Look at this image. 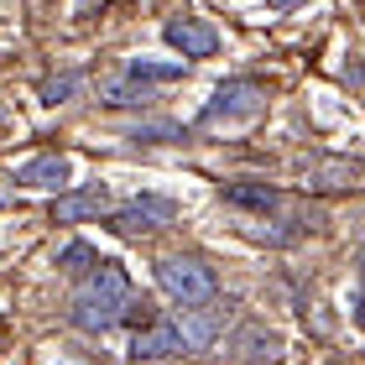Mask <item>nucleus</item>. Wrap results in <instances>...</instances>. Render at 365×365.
Returning a JSON list of instances; mask_svg holds the SVG:
<instances>
[{
    "label": "nucleus",
    "mask_w": 365,
    "mask_h": 365,
    "mask_svg": "<svg viewBox=\"0 0 365 365\" xmlns=\"http://www.w3.org/2000/svg\"><path fill=\"white\" fill-rule=\"evenodd\" d=\"M68 319L78 329H89V334H105V329H115L120 319H130V277H125L120 261H99L84 277V287H78L73 303H68Z\"/></svg>",
    "instance_id": "nucleus-1"
},
{
    "label": "nucleus",
    "mask_w": 365,
    "mask_h": 365,
    "mask_svg": "<svg viewBox=\"0 0 365 365\" xmlns=\"http://www.w3.org/2000/svg\"><path fill=\"white\" fill-rule=\"evenodd\" d=\"M157 282H162V292L173 297V303L182 308H198V303H209L214 297V272L204 267V261H193V256H168V261H157Z\"/></svg>",
    "instance_id": "nucleus-2"
},
{
    "label": "nucleus",
    "mask_w": 365,
    "mask_h": 365,
    "mask_svg": "<svg viewBox=\"0 0 365 365\" xmlns=\"http://www.w3.org/2000/svg\"><path fill=\"white\" fill-rule=\"evenodd\" d=\"M261 110H267V89H261L256 78H230V84L214 89V99L204 105V115H198V125H235V120H256Z\"/></svg>",
    "instance_id": "nucleus-3"
},
{
    "label": "nucleus",
    "mask_w": 365,
    "mask_h": 365,
    "mask_svg": "<svg viewBox=\"0 0 365 365\" xmlns=\"http://www.w3.org/2000/svg\"><path fill=\"white\" fill-rule=\"evenodd\" d=\"M173 204L168 198H136V204H125V209H115L110 214V230L115 235H152V230H162V225H173Z\"/></svg>",
    "instance_id": "nucleus-4"
},
{
    "label": "nucleus",
    "mask_w": 365,
    "mask_h": 365,
    "mask_svg": "<svg viewBox=\"0 0 365 365\" xmlns=\"http://www.w3.org/2000/svg\"><path fill=\"white\" fill-rule=\"evenodd\" d=\"M360 178H365V162H350V157H313V162H303V188H313V193L355 188Z\"/></svg>",
    "instance_id": "nucleus-5"
},
{
    "label": "nucleus",
    "mask_w": 365,
    "mask_h": 365,
    "mask_svg": "<svg viewBox=\"0 0 365 365\" xmlns=\"http://www.w3.org/2000/svg\"><path fill=\"white\" fill-rule=\"evenodd\" d=\"M178 350H188V339H182V329L168 319V324H146L136 339H130V360H168Z\"/></svg>",
    "instance_id": "nucleus-6"
},
{
    "label": "nucleus",
    "mask_w": 365,
    "mask_h": 365,
    "mask_svg": "<svg viewBox=\"0 0 365 365\" xmlns=\"http://www.w3.org/2000/svg\"><path fill=\"white\" fill-rule=\"evenodd\" d=\"M105 209H110V188L94 182V188H78V193H58L53 220L58 225H78V220H94V214H105Z\"/></svg>",
    "instance_id": "nucleus-7"
},
{
    "label": "nucleus",
    "mask_w": 365,
    "mask_h": 365,
    "mask_svg": "<svg viewBox=\"0 0 365 365\" xmlns=\"http://www.w3.org/2000/svg\"><path fill=\"white\" fill-rule=\"evenodd\" d=\"M168 42L178 47L182 58H209L214 47H220V37H214V26H204V21H188V16L168 26Z\"/></svg>",
    "instance_id": "nucleus-8"
},
{
    "label": "nucleus",
    "mask_w": 365,
    "mask_h": 365,
    "mask_svg": "<svg viewBox=\"0 0 365 365\" xmlns=\"http://www.w3.org/2000/svg\"><path fill=\"white\" fill-rule=\"evenodd\" d=\"M73 178V162L68 157H37V162H26L21 173H16V182H21V188H63V182Z\"/></svg>",
    "instance_id": "nucleus-9"
},
{
    "label": "nucleus",
    "mask_w": 365,
    "mask_h": 365,
    "mask_svg": "<svg viewBox=\"0 0 365 365\" xmlns=\"http://www.w3.org/2000/svg\"><path fill=\"white\" fill-rule=\"evenodd\" d=\"M182 329V339H188V350H204V344L220 339L225 329V313H198V308H182V319H173Z\"/></svg>",
    "instance_id": "nucleus-10"
},
{
    "label": "nucleus",
    "mask_w": 365,
    "mask_h": 365,
    "mask_svg": "<svg viewBox=\"0 0 365 365\" xmlns=\"http://www.w3.org/2000/svg\"><path fill=\"white\" fill-rule=\"evenodd\" d=\"M99 94H105V105H146V99H152V84H141V78L125 73V78H110Z\"/></svg>",
    "instance_id": "nucleus-11"
},
{
    "label": "nucleus",
    "mask_w": 365,
    "mask_h": 365,
    "mask_svg": "<svg viewBox=\"0 0 365 365\" xmlns=\"http://www.w3.org/2000/svg\"><path fill=\"white\" fill-rule=\"evenodd\" d=\"M225 198L230 204H245V209H277V193L261 188V182H230Z\"/></svg>",
    "instance_id": "nucleus-12"
},
{
    "label": "nucleus",
    "mask_w": 365,
    "mask_h": 365,
    "mask_svg": "<svg viewBox=\"0 0 365 365\" xmlns=\"http://www.w3.org/2000/svg\"><path fill=\"white\" fill-rule=\"evenodd\" d=\"M78 89H84V78L78 73H58V78H42V105H63V99H73Z\"/></svg>",
    "instance_id": "nucleus-13"
},
{
    "label": "nucleus",
    "mask_w": 365,
    "mask_h": 365,
    "mask_svg": "<svg viewBox=\"0 0 365 365\" xmlns=\"http://www.w3.org/2000/svg\"><path fill=\"white\" fill-rule=\"evenodd\" d=\"M130 78H141V84H162V78H182V63H130V68H125Z\"/></svg>",
    "instance_id": "nucleus-14"
},
{
    "label": "nucleus",
    "mask_w": 365,
    "mask_h": 365,
    "mask_svg": "<svg viewBox=\"0 0 365 365\" xmlns=\"http://www.w3.org/2000/svg\"><path fill=\"white\" fill-rule=\"evenodd\" d=\"M245 355H251V360H272V355H277V334L251 329V334H245Z\"/></svg>",
    "instance_id": "nucleus-15"
},
{
    "label": "nucleus",
    "mask_w": 365,
    "mask_h": 365,
    "mask_svg": "<svg viewBox=\"0 0 365 365\" xmlns=\"http://www.w3.org/2000/svg\"><path fill=\"white\" fill-rule=\"evenodd\" d=\"M58 267H63V272H78V267H99V261H94L89 245H68V251L58 256Z\"/></svg>",
    "instance_id": "nucleus-16"
},
{
    "label": "nucleus",
    "mask_w": 365,
    "mask_h": 365,
    "mask_svg": "<svg viewBox=\"0 0 365 365\" xmlns=\"http://www.w3.org/2000/svg\"><path fill=\"white\" fill-rule=\"evenodd\" d=\"M173 136H178V125L152 120V125H136V136H130V141H173Z\"/></svg>",
    "instance_id": "nucleus-17"
},
{
    "label": "nucleus",
    "mask_w": 365,
    "mask_h": 365,
    "mask_svg": "<svg viewBox=\"0 0 365 365\" xmlns=\"http://www.w3.org/2000/svg\"><path fill=\"white\" fill-rule=\"evenodd\" d=\"M350 319L365 329V292H350Z\"/></svg>",
    "instance_id": "nucleus-18"
},
{
    "label": "nucleus",
    "mask_w": 365,
    "mask_h": 365,
    "mask_svg": "<svg viewBox=\"0 0 365 365\" xmlns=\"http://www.w3.org/2000/svg\"><path fill=\"white\" fill-rule=\"evenodd\" d=\"M355 261H360V272H365V245H360V256H355Z\"/></svg>",
    "instance_id": "nucleus-19"
},
{
    "label": "nucleus",
    "mask_w": 365,
    "mask_h": 365,
    "mask_svg": "<svg viewBox=\"0 0 365 365\" xmlns=\"http://www.w3.org/2000/svg\"><path fill=\"white\" fill-rule=\"evenodd\" d=\"M272 6H297V0H272Z\"/></svg>",
    "instance_id": "nucleus-20"
}]
</instances>
